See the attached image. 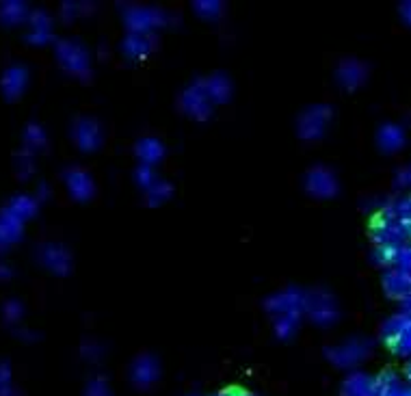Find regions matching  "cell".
I'll use <instances>...</instances> for the list:
<instances>
[{
	"mask_svg": "<svg viewBox=\"0 0 411 396\" xmlns=\"http://www.w3.org/2000/svg\"><path fill=\"white\" fill-rule=\"evenodd\" d=\"M9 381H11V371L7 364H0V396H13L11 388H9Z\"/></svg>",
	"mask_w": 411,
	"mask_h": 396,
	"instance_id": "8d00e7d4",
	"label": "cell"
},
{
	"mask_svg": "<svg viewBox=\"0 0 411 396\" xmlns=\"http://www.w3.org/2000/svg\"><path fill=\"white\" fill-rule=\"evenodd\" d=\"M305 189L314 197H331L338 191V178L327 167H314L305 176Z\"/></svg>",
	"mask_w": 411,
	"mask_h": 396,
	"instance_id": "9c48e42d",
	"label": "cell"
},
{
	"mask_svg": "<svg viewBox=\"0 0 411 396\" xmlns=\"http://www.w3.org/2000/svg\"><path fill=\"white\" fill-rule=\"evenodd\" d=\"M3 317H5L7 323H18L24 317V305L20 301H15V299L7 301L5 307H3Z\"/></svg>",
	"mask_w": 411,
	"mask_h": 396,
	"instance_id": "836d02e7",
	"label": "cell"
},
{
	"mask_svg": "<svg viewBox=\"0 0 411 396\" xmlns=\"http://www.w3.org/2000/svg\"><path fill=\"white\" fill-rule=\"evenodd\" d=\"M124 20H126V26L130 28V33L152 35L156 28H160L169 22V15L156 7L130 5V7H124Z\"/></svg>",
	"mask_w": 411,
	"mask_h": 396,
	"instance_id": "7a4b0ae2",
	"label": "cell"
},
{
	"mask_svg": "<svg viewBox=\"0 0 411 396\" xmlns=\"http://www.w3.org/2000/svg\"><path fill=\"white\" fill-rule=\"evenodd\" d=\"M398 184H409V186H411V169H407V172H403V174H400Z\"/></svg>",
	"mask_w": 411,
	"mask_h": 396,
	"instance_id": "7bdbcfd3",
	"label": "cell"
},
{
	"mask_svg": "<svg viewBox=\"0 0 411 396\" xmlns=\"http://www.w3.org/2000/svg\"><path fill=\"white\" fill-rule=\"evenodd\" d=\"M39 260H42V264L48 271H52L56 275H65L72 269V256H70V251L63 245H56V243H46L39 249Z\"/></svg>",
	"mask_w": 411,
	"mask_h": 396,
	"instance_id": "ba28073f",
	"label": "cell"
},
{
	"mask_svg": "<svg viewBox=\"0 0 411 396\" xmlns=\"http://www.w3.org/2000/svg\"><path fill=\"white\" fill-rule=\"evenodd\" d=\"M180 104H182L184 113H189V115L195 117V120H208L210 113H213V106H215L210 102L208 94H206L201 80L195 82V84H191V87L182 94Z\"/></svg>",
	"mask_w": 411,
	"mask_h": 396,
	"instance_id": "8992f818",
	"label": "cell"
},
{
	"mask_svg": "<svg viewBox=\"0 0 411 396\" xmlns=\"http://www.w3.org/2000/svg\"><path fill=\"white\" fill-rule=\"evenodd\" d=\"M91 9H94L91 3H65V5L61 7V13H63L65 20H74V18L84 15L87 11H91Z\"/></svg>",
	"mask_w": 411,
	"mask_h": 396,
	"instance_id": "d6a6232c",
	"label": "cell"
},
{
	"mask_svg": "<svg viewBox=\"0 0 411 396\" xmlns=\"http://www.w3.org/2000/svg\"><path fill=\"white\" fill-rule=\"evenodd\" d=\"M331 122V108L325 104L310 106L299 117V134L305 141H316L325 134L327 126Z\"/></svg>",
	"mask_w": 411,
	"mask_h": 396,
	"instance_id": "5b68a950",
	"label": "cell"
},
{
	"mask_svg": "<svg viewBox=\"0 0 411 396\" xmlns=\"http://www.w3.org/2000/svg\"><path fill=\"white\" fill-rule=\"evenodd\" d=\"M219 396H251V394L245 390H227V392H221Z\"/></svg>",
	"mask_w": 411,
	"mask_h": 396,
	"instance_id": "60d3db41",
	"label": "cell"
},
{
	"mask_svg": "<svg viewBox=\"0 0 411 396\" xmlns=\"http://www.w3.org/2000/svg\"><path fill=\"white\" fill-rule=\"evenodd\" d=\"M403 309H405V314H409V317H411V295L403 299Z\"/></svg>",
	"mask_w": 411,
	"mask_h": 396,
	"instance_id": "ee69618b",
	"label": "cell"
},
{
	"mask_svg": "<svg viewBox=\"0 0 411 396\" xmlns=\"http://www.w3.org/2000/svg\"><path fill=\"white\" fill-rule=\"evenodd\" d=\"M134 178H137V182H139V186H141L143 191H148V189L158 180V176H156V172H154V167H148V165H141V167L137 169Z\"/></svg>",
	"mask_w": 411,
	"mask_h": 396,
	"instance_id": "4dcf8cb0",
	"label": "cell"
},
{
	"mask_svg": "<svg viewBox=\"0 0 411 396\" xmlns=\"http://www.w3.org/2000/svg\"><path fill=\"white\" fill-rule=\"evenodd\" d=\"M24 221H20L11 210H0V249H9L22 238Z\"/></svg>",
	"mask_w": 411,
	"mask_h": 396,
	"instance_id": "5bb4252c",
	"label": "cell"
},
{
	"mask_svg": "<svg viewBox=\"0 0 411 396\" xmlns=\"http://www.w3.org/2000/svg\"><path fill=\"white\" fill-rule=\"evenodd\" d=\"M28 15H31V9L22 0H5V3H0V22L5 26H18L22 22H28Z\"/></svg>",
	"mask_w": 411,
	"mask_h": 396,
	"instance_id": "44dd1931",
	"label": "cell"
},
{
	"mask_svg": "<svg viewBox=\"0 0 411 396\" xmlns=\"http://www.w3.org/2000/svg\"><path fill=\"white\" fill-rule=\"evenodd\" d=\"M28 84V70L24 65H11L5 70L3 80H0V89L9 100H15L24 94Z\"/></svg>",
	"mask_w": 411,
	"mask_h": 396,
	"instance_id": "7c38bea8",
	"label": "cell"
},
{
	"mask_svg": "<svg viewBox=\"0 0 411 396\" xmlns=\"http://www.w3.org/2000/svg\"><path fill=\"white\" fill-rule=\"evenodd\" d=\"M65 184H68L70 195L78 202L89 200V197L94 195V180H91L89 174L82 172V169H68L65 172Z\"/></svg>",
	"mask_w": 411,
	"mask_h": 396,
	"instance_id": "4fadbf2b",
	"label": "cell"
},
{
	"mask_svg": "<svg viewBox=\"0 0 411 396\" xmlns=\"http://www.w3.org/2000/svg\"><path fill=\"white\" fill-rule=\"evenodd\" d=\"M203 82V89L208 94L213 104H223L229 100L232 96V82L225 74H213L210 78L201 80Z\"/></svg>",
	"mask_w": 411,
	"mask_h": 396,
	"instance_id": "d6986e66",
	"label": "cell"
},
{
	"mask_svg": "<svg viewBox=\"0 0 411 396\" xmlns=\"http://www.w3.org/2000/svg\"><path fill=\"white\" fill-rule=\"evenodd\" d=\"M400 13H403V18L411 24V3H405V5L400 7Z\"/></svg>",
	"mask_w": 411,
	"mask_h": 396,
	"instance_id": "b9f144b4",
	"label": "cell"
},
{
	"mask_svg": "<svg viewBox=\"0 0 411 396\" xmlns=\"http://www.w3.org/2000/svg\"><path fill=\"white\" fill-rule=\"evenodd\" d=\"M37 208H39L37 197H31V195H15L7 204V210H11L20 221H28L31 217H35Z\"/></svg>",
	"mask_w": 411,
	"mask_h": 396,
	"instance_id": "603a6c76",
	"label": "cell"
},
{
	"mask_svg": "<svg viewBox=\"0 0 411 396\" xmlns=\"http://www.w3.org/2000/svg\"><path fill=\"white\" fill-rule=\"evenodd\" d=\"M46 141H48L46 130H44L39 124L26 126V130H24V146H26V152L35 154V152L44 150V148H46Z\"/></svg>",
	"mask_w": 411,
	"mask_h": 396,
	"instance_id": "484cf974",
	"label": "cell"
},
{
	"mask_svg": "<svg viewBox=\"0 0 411 396\" xmlns=\"http://www.w3.org/2000/svg\"><path fill=\"white\" fill-rule=\"evenodd\" d=\"M405 143V130L396 124H388L379 130V146L388 150V152H394V150H400Z\"/></svg>",
	"mask_w": 411,
	"mask_h": 396,
	"instance_id": "cb8c5ba5",
	"label": "cell"
},
{
	"mask_svg": "<svg viewBox=\"0 0 411 396\" xmlns=\"http://www.w3.org/2000/svg\"><path fill=\"white\" fill-rule=\"evenodd\" d=\"M405 375H407V379L411 381V362L407 364V369H405Z\"/></svg>",
	"mask_w": 411,
	"mask_h": 396,
	"instance_id": "bcb514c9",
	"label": "cell"
},
{
	"mask_svg": "<svg viewBox=\"0 0 411 396\" xmlns=\"http://www.w3.org/2000/svg\"><path fill=\"white\" fill-rule=\"evenodd\" d=\"M26 39L33 46H46L52 39V20L46 11L35 9L28 15V33Z\"/></svg>",
	"mask_w": 411,
	"mask_h": 396,
	"instance_id": "8fae6325",
	"label": "cell"
},
{
	"mask_svg": "<svg viewBox=\"0 0 411 396\" xmlns=\"http://www.w3.org/2000/svg\"><path fill=\"white\" fill-rule=\"evenodd\" d=\"M145 195H148V202H150L152 206L163 204L165 200H169V195H171V184H167L165 180L158 178L148 191H145Z\"/></svg>",
	"mask_w": 411,
	"mask_h": 396,
	"instance_id": "4316f807",
	"label": "cell"
},
{
	"mask_svg": "<svg viewBox=\"0 0 411 396\" xmlns=\"http://www.w3.org/2000/svg\"><path fill=\"white\" fill-rule=\"evenodd\" d=\"M384 290L388 293V297L403 301L405 297L411 295V279L405 273H400L396 269H390L384 275Z\"/></svg>",
	"mask_w": 411,
	"mask_h": 396,
	"instance_id": "ffe728a7",
	"label": "cell"
},
{
	"mask_svg": "<svg viewBox=\"0 0 411 396\" xmlns=\"http://www.w3.org/2000/svg\"><path fill=\"white\" fill-rule=\"evenodd\" d=\"M87 396H113V394H110V390H108L106 381H102V379H94V381L89 383V388H87Z\"/></svg>",
	"mask_w": 411,
	"mask_h": 396,
	"instance_id": "74e56055",
	"label": "cell"
},
{
	"mask_svg": "<svg viewBox=\"0 0 411 396\" xmlns=\"http://www.w3.org/2000/svg\"><path fill=\"white\" fill-rule=\"evenodd\" d=\"M305 301H308V293L299 290V288H288L279 295H273L267 301V309L269 314L279 319V317H301L305 312Z\"/></svg>",
	"mask_w": 411,
	"mask_h": 396,
	"instance_id": "3957f363",
	"label": "cell"
},
{
	"mask_svg": "<svg viewBox=\"0 0 411 396\" xmlns=\"http://www.w3.org/2000/svg\"><path fill=\"white\" fill-rule=\"evenodd\" d=\"M342 396H379L377 379L362 373L350 375L342 385Z\"/></svg>",
	"mask_w": 411,
	"mask_h": 396,
	"instance_id": "ac0fdd59",
	"label": "cell"
},
{
	"mask_svg": "<svg viewBox=\"0 0 411 396\" xmlns=\"http://www.w3.org/2000/svg\"><path fill=\"white\" fill-rule=\"evenodd\" d=\"M366 76H368V68L355 59H348V61L340 63V68H338V80L344 89H358L366 80Z\"/></svg>",
	"mask_w": 411,
	"mask_h": 396,
	"instance_id": "2e32d148",
	"label": "cell"
},
{
	"mask_svg": "<svg viewBox=\"0 0 411 396\" xmlns=\"http://www.w3.org/2000/svg\"><path fill=\"white\" fill-rule=\"evenodd\" d=\"M74 141L84 152H94L102 146V128L94 120H78L74 124Z\"/></svg>",
	"mask_w": 411,
	"mask_h": 396,
	"instance_id": "30bf717a",
	"label": "cell"
},
{
	"mask_svg": "<svg viewBox=\"0 0 411 396\" xmlns=\"http://www.w3.org/2000/svg\"><path fill=\"white\" fill-rule=\"evenodd\" d=\"M394 256H396V249H392V247H377L374 253H372L374 262L381 264V267H392Z\"/></svg>",
	"mask_w": 411,
	"mask_h": 396,
	"instance_id": "d590c367",
	"label": "cell"
},
{
	"mask_svg": "<svg viewBox=\"0 0 411 396\" xmlns=\"http://www.w3.org/2000/svg\"><path fill=\"white\" fill-rule=\"evenodd\" d=\"M297 327H299V317H279L275 319V333L282 340H288L297 333Z\"/></svg>",
	"mask_w": 411,
	"mask_h": 396,
	"instance_id": "83f0119b",
	"label": "cell"
},
{
	"mask_svg": "<svg viewBox=\"0 0 411 396\" xmlns=\"http://www.w3.org/2000/svg\"><path fill=\"white\" fill-rule=\"evenodd\" d=\"M137 156L143 160V165L154 167L156 162L163 160L165 146L160 143L158 139H154V136H145V139H141L139 143H137Z\"/></svg>",
	"mask_w": 411,
	"mask_h": 396,
	"instance_id": "7402d4cb",
	"label": "cell"
},
{
	"mask_svg": "<svg viewBox=\"0 0 411 396\" xmlns=\"http://www.w3.org/2000/svg\"><path fill=\"white\" fill-rule=\"evenodd\" d=\"M160 366L158 359L152 355H141L134 364H132V381L141 388H148L158 379Z\"/></svg>",
	"mask_w": 411,
	"mask_h": 396,
	"instance_id": "9a60e30c",
	"label": "cell"
},
{
	"mask_svg": "<svg viewBox=\"0 0 411 396\" xmlns=\"http://www.w3.org/2000/svg\"><path fill=\"white\" fill-rule=\"evenodd\" d=\"M56 59L61 63V68L78 78L89 76L91 72V61L89 54H87L84 46L78 44L76 39H61L56 41Z\"/></svg>",
	"mask_w": 411,
	"mask_h": 396,
	"instance_id": "6da1fadb",
	"label": "cell"
},
{
	"mask_svg": "<svg viewBox=\"0 0 411 396\" xmlns=\"http://www.w3.org/2000/svg\"><path fill=\"white\" fill-rule=\"evenodd\" d=\"M370 353V343L368 340H348L344 345H338L327 351V357L340 366V369H350V366L360 364L366 355Z\"/></svg>",
	"mask_w": 411,
	"mask_h": 396,
	"instance_id": "52a82bcc",
	"label": "cell"
},
{
	"mask_svg": "<svg viewBox=\"0 0 411 396\" xmlns=\"http://www.w3.org/2000/svg\"><path fill=\"white\" fill-rule=\"evenodd\" d=\"M156 41L152 35H145V33H128L124 44H122V50L128 59H143V56H148L152 50H154Z\"/></svg>",
	"mask_w": 411,
	"mask_h": 396,
	"instance_id": "e0dca14e",
	"label": "cell"
},
{
	"mask_svg": "<svg viewBox=\"0 0 411 396\" xmlns=\"http://www.w3.org/2000/svg\"><path fill=\"white\" fill-rule=\"evenodd\" d=\"M193 7H195L197 15H201L206 20H217L225 9V5L219 3V0H201V3H195Z\"/></svg>",
	"mask_w": 411,
	"mask_h": 396,
	"instance_id": "f1b7e54d",
	"label": "cell"
},
{
	"mask_svg": "<svg viewBox=\"0 0 411 396\" xmlns=\"http://www.w3.org/2000/svg\"><path fill=\"white\" fill-rule=\"evenodd\" d=\"M33 169H35V154H31V152H22L20 156H18V172H20V176L22 178H28L33 174Z\"/></svg>",
	"mask_w": 411,
	"mask_h": 396,
	"instance_id": "e575fe53",
	"label": "cell"
},
{
	"mask_svg": "<svg viewBox=\"0 0 411 396\" xmlns=\"http://www.w3.org/2000/svg\"><path fill=\"white\" fill-rule=\"evenodd\" d=\"M390 347H392V351H396L398 355H411V319H409L405 331L400 333V338H398V340H396L394 345H390Z\"/></svg>",
	"mask_w": 411,
	"mask_h": 396,
	"instance_id": "1f68e13d",
	"label": "cell"
},
{
	"mask_svg": "<svg viewBox=\"0 0 411 396\" xmlns=\"http://www.w3.org/2000/svg\"><path fill=\"white\" fill-rule=\"evenodd\" d=\"M392 269H396V271L405 273V275L411 279V247L403 245V247H398V249H396V256H394V264H392Z\"/></svg>",
	"mask_w": 411,
	"mask_h": 396,
	"instance_id": "f546056e",
	"label": "cell"
},
{
	"mask_svg": "<svg viewBox=\"0 0 411 396\" xmlns=\"http://www.w3.org/2000/svg\"><path fill=\"white\" fill-rule=\"evenodd\" d=\"M46 197H48V186L42 184V186H39V193H37V202H39V200H46Z\"/></svg>",
	"mask_w": 411,
	"mask_h": 396,
	"instance_id": "f6af8a7d",
	"label": "cell"
},
{
	"mask_svg": "<svg viewBox=\"0 0 411 396\" xmlns=\"http://www.w3.org/2000/svg\"><path fill=\"white\" fill-rule=\"evenodd\" d=\"M11 275H13V271H11V267H9V264H0V281L9 279Z\"/></svg>",
	"mask_w": 411,
	"mask_h": 396,
	"instance_id": "ab89813d",
	"label": "cell"
},
{
	"mask_svg": "<svg viewBox=\"0 0 411 396\" xmlns=\"http://www.w3.org/2000/svg\"><path fill=\"white\" fill-rule=\"evenodd\" d=\"M82 353H84L87 357H91V359H96V357L100 355V347H98V345H87Z\"/></svg>",
	"mask_w": 411,
	"mask_h": 396,
	"instance_id": "f35d334b",
	"label": "cell"
},
{
	"mask_svg": "<svg viewBox=\"0 0 411 396\" xmlns=\"http://www.w3.org/2000/svg\"><path fill=\"white\" fill-rule=\"evenodd\" d=\"M409 314H394V317H390L386 323H384V329H381V333H384V340L388 343V345H394L398 338H400V333L405 331V327H407V323H409Z\"/></svg>",
	"mask_w": 411,
	"mask_h": 396,
	"instance_id": "d4e9b609",
	"label": "cell"
},
{
	"mask_svg": "<svg viewBox=\"0 0 411 396\" xmlns=\"http://www.w3.org/2000/svg\"><path fill=\"white\" fill-rule=\"evenodd\" d=\"M305 312L308 317L316 323V325H331L338 321V303L336 299L325 293V290H312L308 293V301H305Z\"/></svg>",
	"mask_w": 411,
	"mask_h": 396,
	"instance_id": "277c9868",
	"label": "cell"
}]
</instances>
